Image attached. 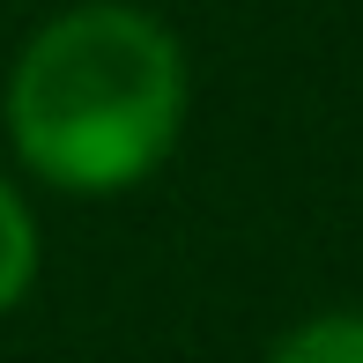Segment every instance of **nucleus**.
Returning a JSON list of instances; mask_svg holds the SVG:
<instances>
[{
    "label": "nucleus",
    "instance_id": "f257e3e1",
    "mask_svg": "<svg viewBox=\"0 0 363 363\" xmlns=\"http://www.w3.org/2000/svg\"><path fill=\"white\" fill-rule=\"evenodd\" d=\"M193 119V60L134 0H74L23 38L0 126L23 178L74 201H119L178 156Z\"/></svg>",
    "mask_w": 363,
    "mask_h": 363
},
{
    "label": "nucleus",
    "instance_id": "f03ea898",
    "mask_svg": "<svg viewBox=\"0 0 363 363\" xmlns=\"http://www.w3.org/2000/svg\"><path fill=\"white\" fill-rule=\"evenodd\" d=\"M38 267H45V230H38V208L30 193L0 171V319L30 304L38 289Z\"/></svg>",
    "mask_w": 363,
    "mask_h": 363
},
{
    "label": "nucleus",
    "instance_id": "7ed1b4c3",
    "mask_svg": "<svg viewBox=\"0 0 363 363\" xmlns=\"http://www.w3.org/2000/svg\"><path fill=\"white\" fill-rule=\"evenodd\" d=\"M267 363H363V311H311L267 349Z\"/></svg>",
    "mask_w": 363,
    "mask_h": 363
}]
</instances>
